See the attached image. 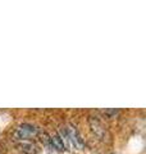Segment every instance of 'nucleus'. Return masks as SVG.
<instances>
[{
	"mask_svg": "<svg viewBox=\"0 0 146 154\" xmlns=\"http://www.w3.org/2000/svg\"><path fill=\"white\" fill-rule=\"evenodd\" d=\"M40 128L36 125L24 122L21 123L13 130V137L16 141H27V140H33L40 135Z\"/></svg>",
	"mask_w": 146,
	"mask_h": 154,
	"instance_id": "obj_1",
	"label": "nucleus"
},
{
	"mask_svg": "<svg viewBox=\"0 0 146 154\" xmlns=\"http://www.w3.org/2000/svg\"><path fill=\"white\" fill-rule=\"evenodd\" d=\"M65 128V132H67V137H68V141H69V148L73 149H84L85 148V140L82 139V135L80 134V131L77 130L76 126L73 125H67L64 126Z\"/></svg>",
	"mask_w": 146,
	"mask_h": 154,
	"instance_id": "obj_2",
	"label": "nucleus"
},
{
	"mask_svg": "<svg viewBox=\"0 0 146 154\" xmlns=\"http://www.w3.org/2000/svg\"><path fill=\"white\" fill-rule=\"evenodd\" d=\"M90 127H91L92 132H94V135H95L97 139H100V140H104L105 136H106V130L104 127V125L101 123L96 117L95 118L92 117L90 119Z\"/></svg>",
	"mask_w": 146,
	"mask_h": 154,
	"instance_id": "obj_3",
	"label": "nucleus"
},
{
	"mask_svg": "<svg viewBox=\"0 0 146 154\" xmlns=\"http://www.w3.org/2000/svg\"><path fill=\"white\" fill-rule=\"evenodd\" d=\"M17 148L21 150L23 154H37L38 153V146L33 140H27V141H17Z\"/></svg>",
	"mask_w": 146,
	"mask_h": 154,
	"instance_id": "obj_4",
	"label": "nucleus"
}]
</instances>
